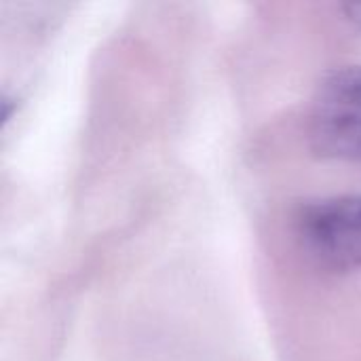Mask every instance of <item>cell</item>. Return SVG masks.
I'll return each instance as SVG.
<instances>
[{"label":"cell","mask_w":361,"mask_h":361,"mask_svg":"<svg viewBox=\"0 0 361 361\" xmlns=\"http://www.w3.org/2000/svg\"><path fill=\"white\" fill-rule=\"evenodd\" d=\"M307 135L317 157L361 163V66L322 78L309 106Z\"/></svg>","instance_id":"cell-1"},{"label":"cell","mask_w":361,"mask_h":361,"mask_svg":"<svg viewBox=\"0 0 361 361\" xmlns=\"http://www.w3.org/2000/svg\"><path fill=\"white\" fill-rule=\"evenodd\" d=\"M294 226L300 247L317 267L332 273L361 269V195L307 203Z\"/></svg>","instance_id":"cell-2"},{"label":"cell","mask_w":361,"mask_h":361,"mask_svg":"<svg viewBox=\"0 0 361 361\" xmlns=\"http://www.w3.org/2000/svg\"><path fill=\"white\" fill-rule=\"evenodd\" d=\"M345 11H347L349 19H351L353 23H357L361 27V4H347Z\"/></svg>","instance_id":"cell-3"}]
</instances>
